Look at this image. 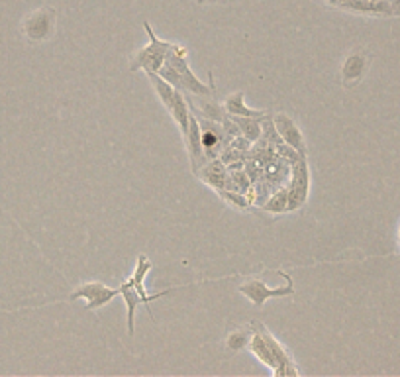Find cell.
<instances>
[{"label":"cell","mask_w":400,"mask_h":377,"mask_svg":"<svg viewBox=\"0 0 400 377\" xmlns=\"http://www.w3.org/2000/svg\"><path fill=\"white\" fill-rule=\"evenodd\" d=\"M144 28H146L147 37H149V44L135 53L130 69L132 71H153V73H158L159 69L165 65V59H167V53L171 51L173 42L159 39L155 36V32H153V28L149 26V22H144Z\"/></svg>","instance_id":"obj_1"},{"label":"cell","mask_w":400,"mask_h":377,"mask_svg":"<svg viewBox=\"0 0 400 377\" xmlns=\"http://www.w3.org/2000/svg\"><path fill=\"white\" fill-rule=\"evenodd\" d=\"M277 273L287 279V283H285L283 287L273 289V287L267 285L265 281L251 277V279H245L243 283H240L238 291L242 293L243 297L254 304V306H257V309H261L269 299H280V297H291V295H294V281H292L291 275L285 273V271H277Z\"/></svg>","instance_id":"obj_2"},{"label":"cell","mask_w":400,"mask_h":377,"mask_svg":"<svg viewBox=\"0 0 400 377\" xmlns=\"http://www.w3.org/2000/svg\"><path fill=\"white\" fill-rule=\"evenodd\" d=\"M116 297H120V287L112 289L102 281H88V283H81L65 301L71 303V301L83 299L86 303L85 311H98V309L106 306L110 301H114Z\"/></svg>","instance_id":"obj_3"},{"label":"cell","mask_w":400,"mask_h":377,"mask_svg":"<svg viewBox=\"0 0 400 377\" xmlns=\"http://www.w3.org/2000/svg\"><path fill=\"white\" fill-rule=\"evenodd\" d=\"M22 32L28 37V42L32 44L48 42L55 32V10L44 6V8H37L32 14H28L22 24Z\"/></svg>","instance_id":"obj_4"},{"label":"cell","mask_w":400,"mask_h":377,"mask_svg":"<svg viewBox=\"0 0 400 377\" xmlns=\"http://www.w3.org/2000/svg\"><path fill=\"white\" fill-rule=\"evenodd\" d=\"M369 65H371V55L365 48H353L343 61H341L340 77L341 83L345 86H355L359 85L365 79V75L369 71Z\"/></svg>","instance_id":"obj_5"},{"label":"cell","mask_w":400,"mask_h":377,"mask_svg":"<svg viewBox=\"0 0 400 377\" xmlns=\"http://www.w3.org/2000/svg\"><path fill=\"white\" fill-rule=\"evenodd\" d=\"M310 195V169H308V158L292 163L291 187H289V207L287 212H294L303 207Z\"/></svg>","instance_id":"obj_6"},{"label":"cell","mask_w":400,"mask_h":377,"mask_svg":"<svg viewBox=\"0 0 400 377\" xmlns=\"http://www.w3.org/2000/svg\"><path fill=\"white\" fill-rule=\"evenodd\" d=\"M271 120H273V126H275L277 134L280 136V140L308 158L306 140H304L303 130L298 128L296 120H294L292 116H289L287 112H273V114H271Z\"/></svg>","instance_id":"obj_7"},{"label":"cell","mask_w":400,"mask_h":377,"mask_svg":"<svg viewBox=\"0 0 400 377\" xmlns=\"http://www.w3.org/2000/svg\"><path fill=\"white\" fill-rule=\"evenodd\" d=\"M254 329H257L261 332V336L265 338V342L269 344V348H271V352L275 356V360H277V369L273 371V376H280V377H298V369L294 367V362H292V358L289 356V352L283 348V344H280L269 330H267L265 324H261V322H254Z\"/></svg>","instance_id":"obj_8"},{"label":"cell","mask_w":400,"mask_h":377,"mask_svg":"<svg viewBox=\"0 0 400 377\" xmlns=\"http://www.w3.org/2000/svg\"><path fill=\"white\" fill-rule=\"evenodd\" d=\"M189 109L193 114H196L198 118H207V120L224 122V118L228 116V112L224 109V102L220 104L216 97H194V95H184Z\"/></svg>","instance_id":"obj_9"},{"label":"cell","mask_w":400,"mask_h":377,"mask_svg":"<svg viewBox=\"0 0 400 377\" xmlns=\"http://www.w3.org/2000/svg\"><path fill=\"white\" fill-rule=\"evenodd\" d=\"M184 146L189 151V159H191V167L193 173L200 169L204 163H207V154H204V147H202V140H200V124L196 114L191 112V122H189V132L184 138Z\"/></svg>","instance_id":"obj_10"},{"label":"cell","mask_w":400,"mask_h":377,"mask_svg":"<svg viewBox=\"0 0 400 377\" xmlns=\"http://www.w3.org/2000/svg\"><path fill=\"white\" fill-rule=\"evenodd\" d=\"M151 271V261L147 259L146 254H140L137 256V261H135V269H133L132 277H130V281H132L133 289L140 293V297H142V301H144V304L147 306V313L151 315V311H149V304H151V301H155V299H159V297H163V295H169V291H161V293H155V295H147L146 291V277L147 273ZM153 317V315H151Z\"/></svg>","instance_id":"obj_11"},{"label":"cell","mask_w":400,"mask_h":377,"mask_svg":"<svg viewBox=\"0 0 400 377\" xmlns=\"http://www.w3.org/2000/svg\"><path fill=\"white\" fill-rule=\"evenodd\" d=\"M202 183H207L210 189H214L216 193L226 187V179H228V167L224 165V161L220 158L207 161L200 169L194 173Z\"/></svg>","instance_id":"obj_12"},{"label":"cell","mask_w":400,"mask_h":377,"mask_svg":"<svg viewBox=\"0 0 400 377\" xmlns=\"http://www.w3.org/2000/svg\"><path fill=\"white\" fill-rule=\"evenodd\" d=\"M224 109L230 116H249V118H267L271 116L269 110H257L245 104V93L243 91H236L234 95L224 100Z\"/></svg>","instance_id":"obj_13"},{"label":"cell","mask_w":400,"mask_h":377,"mask_svg":"<svg viewBox=\"0 0 400 377\" xmlns=\"http://www.w3.org/2000/svg\"><path fill=\"white\" fill-rule=\"evenodd\" d=\"M341 10L357 14H375V16H392L388 0H350L341 6Z\"/></svg>","instance_id":"obj_14"},{"label":"cell","mask_w":400,"mask_h":377,"mask_svg":"<svg viewBox=\"0 0 400 377\" xmlns=\"http://www.w3.org/2000/svg\"><path fill=\"white\" fill-rule=\"evenodd\" d=\"M120 297L124 299L126 306H128V334L133 336V332H135V311L144 304V301H142L140 293L133 289L130 279H126L120 285Z\"/></svg>","instance_id":"obj_15"},{"label":"cell","mask_w":400,"mask_h":377,"mask_svg":"<svg viewBox=\"0 0 400 377\" xmlns=\"http://www.w3.org/2000/svg\"><path fill=\"white\" fill-rule=\"evenodd\" d=\"M247 350L254 353L255 358L261 362L263 365H267L271 371H275L277 369V360H275V356L271 352V348H269V344L265 342V338L261 336V332L257 329H254V334H251V340H249V346H247Z\"/></svg>","instance_id":"obj_16"},{"label":"cell","mask_w":400,"mask_h":377,"mask_svg":"<svg viewBox=\"0 0 400 377\" xmlns=\"http://www.w3.org/2000/svg\"><path fill=\"white\" fill-rule=\"evenodd\" d=\"M171 118L175 120V124L179 126V132H181L182 140L187 138V132H189V122H191V109H189V102L187 98L182 95L181 91H177L175 95V100L171 104L169 109Z\"/></svg>","instance_id":"obj_17"},{"label":"cell","mask_w":400,"mask_h":377,"mask_svg":"<svg viewBox=\"0 0 400 377\" xmlns=\"http://www.w3.org/2000/svg\"><path fill=\"white\" fill-rule=\"evenodd\" d=\"M147 79H149V83L153 86V91H155V95L161 100V104L165 107V109L169 110L171 104H173V100H175V95H177V89L167 83L163 77L159 73H153V71H146Z\"/></svg>","instance_id":"obj_18"},{"label":"cell","mask_w":400,"mask_h":377,"mask_svg":"<svg viewBox=\"0 0 400 377\" xmlns=\"http://www.w3.org/2000/svg\"><path fill=\"white\" fill-rule=\"evenodd\" d=\"M230 116V114H228ZM234 122L238 124L240 132H242L251 144L259 142L263 136V118H249V116H231Z\"/></svg>","instance_id":"obj_19"},{"label":"cell","mask_w":400,"mask_h":377,"mask_svg":"<svg viewBox=\"0 0 400 377\" xmlns=\"http://www.w3.org/2000/svg\"><path fill=\"white\" fill-rule=\"evenodd\" d=\"M251 334H254V329H236L231 330L230 334L226 336V348L231 350V352H242L249 346V340H251Z\"/></svg>","instance_id":"obj_20"},{"label":"cell","mask_w":400,"mask_h":377,"mask_svg":"<svg viewBox=\"0 0 400 377\" xmlns=\"http://www.w3.org/2000/svg\"><path fill=\"white\" fill-rule=\"evenodd\" d=\"M265 212H271V214H283L287 212V207H289V189H279L277 193H273L271 199H267L263 205H259Z\"/></svg>","instance_id":"obj_21"},{"label":"cell","mask_w":400,"mask_h":377,"mask_svg":"<svg viewBox=\"0 0 400 377\" xmlns=\"http://www.w3.org/2000/svg\"><path fill=\"white\" fill-rule=\"evenodd\" d=\"M251 187V179L249 175L242 169H231L228 171V179H226V187L224 189H230V191H238V193H245L249 191Z\"/></svg>","instance_id":"obj_22"},{"label":"cell","mask_w":400,"mask_h":377,"mask_svg":"<svg viewBox=\"0 0 400 377\" xmlns=\"http://www.w3.org/2000/svg\"><path fill=\"white\" fill-rule=\"evenodd\" d=\"M218 195L222 201L230 203L231 207L242 208V210H247V208H249V199L245 196V193H238V191H230V189H222V191H218Z\"/></svg>","instance_id":"obj_23"},{"label":"cell","mask_w":400,"mask_h":377,"mask_svg":"<svg viewBox=\"0 0 400 377\" xmlns=\"http://www.w3.org/2000/svg\"><path fill=\"white\" fill-rule=\"evenodd\" d=\"M243 156H245L243 151L236 149V147L230 146V144H226V146L222 147V151H220L218 158L224 161V165H226V167H230V165H234V163H243V161H245Z\"/></svg>","instance_id":"obj_24"},{"label":"cell","mask_w":400,"mask_h":377,"mask_svg":"<svg viewBox=\"0 0 400 377\" xmlns=\"http://www.w3.org/2000/svg\"><path fill=\"white\" fill-rule=\"evenodd\" d=\"M324 2H327V4H332V6H336V8H341L345 2H350V0H324Z\"/></svg>","instance_id":"obj_25"},{"label":"cell","mask_w":400,"mask_h":377,"mask_svg":"<svg viewBox=\"0 0 400 377\" xmlns=\"http://www.w3.org/2000/svg\"><path fill=\"white\" fill-rule=\"evenodd\" d=\"M216 2H226V0H196L198 6H204V4H216Z\"/></svg>","instance_id":"obj_26"},{"label":"cell","mask_w":400,"mask_h":377,"mask_svg":"<svg viewBox=\"0 0 400 377\" xmlns=\"http://www.w3.org/2000/svg\"><path fill=\"white\" fill-rule=\"evenodd\" d=\"M397 16H400V8H399V10H397Z\"/></svg>","instance_id":"obj_27"}]
</instances>
